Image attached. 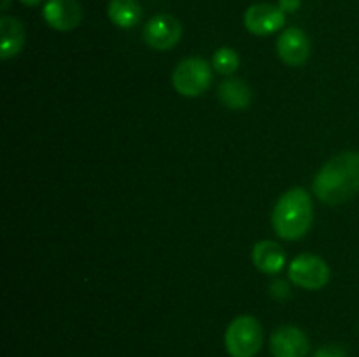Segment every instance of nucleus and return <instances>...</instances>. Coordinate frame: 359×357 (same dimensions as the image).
<instances>
[{
	"label": "nucleus",
	"mask_w": 359,
	"mask_h": 357,
	"mask_svg": "<svg viewBox=\"0 0 359 357\" xmlns=\"http://www.w3.org/2000/svg\"><path fill=\"white\" fill-rule=\"evenodd\" d=\"M241 65L238 52L233 48H219L212 56V66L221 76H231Z\"/></svg>",
	"instance_id": "2eb2a0df"
},
{
	"label": "nucleus",
	"mask_w": 359,
	"mask_h": 357,
	"mask_svg": "<svg viewBox=\"0 0 359 357\" xmlns=\"http://www.w3.org/2000/svg\"><path fill=\"white\" fill-rule=\"evenodd\" d=\"M20 2L25 4V6H28V7H35V6H39L42 0H20Z\"/></svg>",
	"instance_id": "a211bd4d"
},
{
	"label": "nucleus",
	"mask_w": 359,
	"mask_h": 357,
	"mask_svg": "<svg viewBox=\"0 0 359 357\" xmlns=\"http://www.w3.org/2000/svg\"><path fill=\"white\" fill-rule=\"evenodd\" d=\"M42 18L58 31H70L83 20V9L77 0H48L42 7Z\"/></svg>",
	"instance_id": "1a4fd4ad"
},
{
	"label": "nucleus",
	"mask_w": 359,
	"mask_h": 357,
	"mask_svg": "<svg viewBox=\"0 0 359 357\" xmlns=\"http://www.w3.org/2000/svg\"><path fill=\"white\" fill-rule=\"evenodd\" d=\"M314 357H347V352L340 345H325L314 354Z\"/></svg>",
	"instance_id": "dca6fc26"
},
{
	"label": "nucleus",
	"mask_w": 359,
	"mask_h": 357,
	"mask_svg": "<svg viewBox=\"0 0 359 357\" xmlns=\"http://www.w3.org/2000/svg\"><path fill=\"white\" fill-rule=\"evenodd\" d=\"M217 97H219L221 104L230 108V111H244L252 100V93L248 84L242 79H235V77L223 80L219 84Z\"/></svg>",
	"instance_id": "ddd939ff"
},
{
	"label": "nucleus",
	"mask_w": 359,
	"mask_h": 357,
	"mask_svg": "<svg viewBox=\"0 0 359 357\" xmlns=\"http://www.w3.org/2000/svg\"><path fill=\"white\" fill-rule=\"evenodd\" d=\"M9 6H11V0H2V6H0V9L7 10L9 9Z\"/></svg>",
	"instance_id": "6ab92c4d"
},
{
	"label": "nucleus",
	"mask_w": 359,
	"mask_h": 357,
	"mask_svg": "<svg viewBox=\"0 0 359 357\" xmlns=\"http://www.w3.org/2000/svg\"><path fill=\"white\" fill-rule=\"evenodd\" d=\"M277 55L286 65L302 66L311 55V41L302 28H286L277 38Z\"/></svg>",
	"instance_id": "9d476101"
},
{
	"label": "nucleus",
	"mask_w": 359,
	"mask_h": 357,
	"mask_svg": "<svg viewBox=\"0 0 359 357\" xmlns=\"http://www.w3.org/2000/svg\"><path fill=\"white\" fill-rule=\"evenodd\" d=\"M314 210L311 195L304 188H291L277 200L272 212V226L283 240H300L311 230Z\"/></svg>",
	"instance_id": "f03ea898"
},
{
	"label": "nucleus",
	"mask_w": 359,
	"mask_h": 357,
	"mask_svg": "<svg viewBox=\"0 0 359 357\" xmlns=\"http://www.w3.org/2000/svg\"><path fill=\"white\" fill-rule=\"evenodd\" d=\"M107 16L116 27L133 28L142 18V7L137 0H111Z\"/></svg>",
	"instance_id": "4468645a"
},
{
	"label": "nucleus",
	"mask_w": 359,
	"mask_h": 357,
	"mask_svg": "<svg viewBox=\"0 0 359 357\" xmlns=\"http://www.w3.org/2000/svg\"><path fill=\"white\" fill-rule=\"evenodd\" d=\"M0 34H2V51L0 58L4 62L14 58L21 52L25 46V28L20 20L13 16L0 18Z\"/></svg>",
	"instance_id": "f8f14e48"
},
{
	"label": "nucleus",
	"mask_w": 359,
	"mask_h": 357,
	"mask_svg": "<svg viewBox=\"0 0 359 357\" xmlns=\"http://www.w3.org/2000/svg\"><path fill=\"white\" fill-rule=\"evenodd\" d=\"M224 346L230 357H256L263 346V328L252 315H238L228 324Z\"/></svg>",
	"instance_id": "7ed1b4c3"
},
{
	"label": "nucleus",
	"mask_w": 359,
	"mask_h": 357,
	"mask_svg": "<svg viewBox=\"0 0 359 357\" xmlns=\"http://www.w3.org/2000/svg\"><path fill=\"white\" fill-rule=\"evenodd\" d=\"M311 350L307 335L297 326H280L270 336L273 357H307Z\"/></svg>",
	"instance_id": "0eeeda50"
},
{
	"label": "nucleus",
	"mask_w": 359,
	"mask_h": 357,
	"mask_svg": "<svg viewBox=\"0 0 359 357\" xmlns=\"http://www.w3.org/2000/svg\"><path fill=\"white\" fill-rule=\"evenodd\" d=\"M279 7L283 13H297L302 7V0H279Z\"/></svg>",
	"instance_id": "f3484780"
},
{
	"label": "nucleus",
	"mask_w": 359,
	"mask_h": 357,
	"mask_svg": "<svg viewBox=\"0 0 359 357\" xmlns=\"http://www.w3.org/2000/svg\"><path fill=\"white\" fill-rule=\"evenodd\" d=\"M312 191L326 205H340L359 192V153L346 150L326 161L312 182Z\"/></svg>",
	"instance_id": "f257e3e1"
},
{
	"label": "nucleus",
	"mask_w": 359,
	"mask_h": 357,
	"mask_svg": "<svg viewBox=\"0 0 359 357\" xmlns=\"http://www.w3.org/2000/svg\"><path fill=\"white\" fill-rule=\"evenodd\" d=\"M212 80L210 65L203 58H186L177 63L172 74V84L175 91L186 98H195L205 93Z\"/></svg>",
	"instance_id": "20e7f679"
},
{
	"label": "nucleus",
	"mask_w": 359,
	"mask_h": 357,
	"mask_svg": "<svg viewBox=\"0 0 359 357\" xmlns=\"http://www.w3.org/2000/svg\"><path fill=\"white\" fill-rule=\"evenodd\" d=\"M252 265L266 275H277L284 268L286 254L283 247L273 240H262L252 247L251 252Z\"/></svg>",
	"instance_id": "9b49d317"
},
{
	"label": "nucleus",
	"mask_w": 359,
	"mask_h": 357,
	"mask_svg": "<svg viewBox=\"0 0 359 357\" xmlns=\"http://www.w3.org/2000/svg\"><path fill=\"white\" fill-rule=\"evenodd\" d=\"M144 41L154 51L175 48L182 37V24L172 14H156L144 27Z\"/></svg>",
	"instance_id": "423d86ee"
},
{
	"label": "nucleus",
	"mask_w": 359,
	"mask_h": 357,
	"mask_svg": "<svg viewBox=\"0 0 359 357\" xmlns=\"http://www.w3.org/2000/svg\"><path fill=\"white\" fill-rule=\"evenodd\" d=\"M284 23H286V13H283L279 6L272 4H256L244 14V24L248 31L259 37L276 34L284 27Z\"/></svg>",
	"instance_id": "6e6552de"
},
{
	"label": "nucleus",
	"mask_w": 359,
	"mask_h": 357,
	"mask_svg": "<svg viewBox=\"0 0 359 357\" xmlns=\"http://www.w3.org/2000/svg\"><path fill=\"white\" fill-rule=\"evenodd\" d=\"M290 279L302 289L319 290L330 282V268L319 255L300 254L291 261Z\"/></svg>",
	"instance_id": "39448f33"
}]
</instances>
